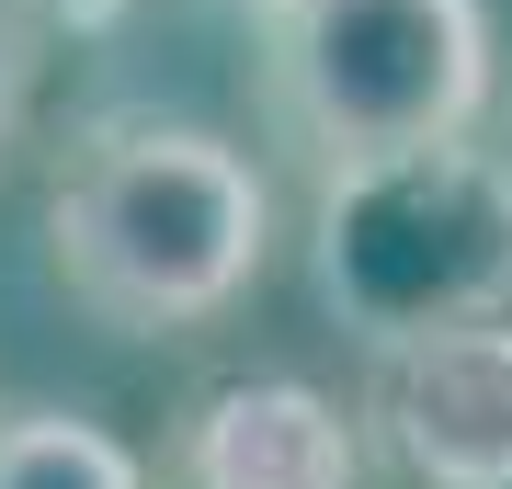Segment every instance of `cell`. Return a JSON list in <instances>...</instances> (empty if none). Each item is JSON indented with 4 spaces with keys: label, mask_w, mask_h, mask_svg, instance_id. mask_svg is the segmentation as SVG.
<instances>
[{
    "label": "cell",
    "mask_w": 512,
    "mask_h": 489,
    "mask_svg": "<svg viewBox=\"0 0 512 489\" xmlns=\"http://www.w3.org/2000/svg\"><path fill=\"white\" fill-rule=\"evenodd\" d=\"M46 262L80 319L171 342V330L228 319L274 262V194L251 148L160 103L80 114L46 171Z\"/></svg>",
    "instance_id": "obj_1"
},
{
    "label": "cell",
    "mask_w": 512,
    "mask_h": 489,
    "mask_svg": "<svg viewBox=\"0 0 512 489\" xmlns=\"http://www.w3.org/2000/svg\"><path fill=\"white\" fill-rule=\"evenodd\" d=\"M262 103L319 182L490 114V0H262Z\"/></svg>",
    "instance_id": "obj_2"
},
{
    "label": "cell",
    "mask_w": 512,
    "mask_h": 489,
    "mask_svg": "<svg viewBox=\"0 0 512 489\" xmlns=\"http://www.w3.org/2000/svg\"><path fill=\"white\" fill-rule=\"evenodd\" d=\"M319 296L353 342H410L444 319H490L512 296V160L410 148L319 182Z\"/></svg>",
    "instance_id": "obj_3"
},
{
    "label": "cell",
    "mask_w": 512,
    "mask_h": 489,
    "mask_svg": "<svg viewBox=\"0 0 512 489\" xmlns=\"http://www.w3.org/2000/svg\"><path fill=\"white\" fill-rule=\"evenodd\" d=\"M365 433L410 489H512V308L376 342Z\"/></svg>",
    "instance_id": "obj_4"
},
{
    "label": "cell",
    "mask_w": 512,
    "mask_h": 489,
    "mask_svg": "<svg viewBox=\"0 0 512 489\" xmlns=\"http://www.w3.org/2000/svg\"><path fill=\"white\" fill-rule=\"evenodd\" d=\"M171 489H365V421L308 376H228L171 433Z\"/></svg>",
    "instance_id": "obj_5"
},
{
    "label": "cell",
    "mask_w": 512,
    "mask_h": 489,
    "mask_svg": "<svg viewBox=\"0 0 512 489\" xmlns=\"http://www.w3.org/2000/svg\"><path fill=\"white\" fill-rule=\"evenodd\" d=\"M0 489H148V467L92 410L35 399V410H0Z\"/></svg>",
    "instance_id": "obj_6"
},
{
    "label": "cell",
    "mask_w": 512,
    "mask_h": 489,
    "mask_svg": "<svg viewBox=\"0 0 512 489\" xmlns=\"http://www.w3.org/2000/svg\"><path fill=\"white\" fill-rule=\"evenodd\" d=\"M46 12H57V23H80V35H103V23L126 12V0H46Z\"/></svg>",
    "instance_id": "obj_7"
},
{
    "label": "cell",
    "mask_w": 512,
    "mask_h": 489,
    "mask_svg": "<svg viewBox=\"0 0 512 489\" xmlns=\"http://www.w3.org/2000/svg\"><path fill=\"white\" fill-rule=\"evenodd\" d=\"M0 137H12V46H0Z\"/></svg>",
    "instance_id": "obj_8"
}]
</instances>
